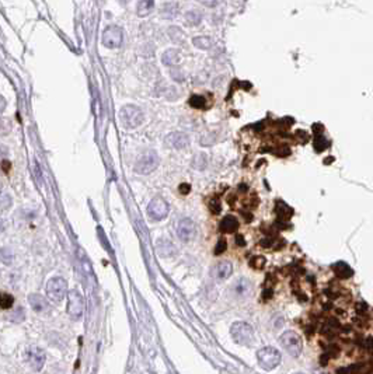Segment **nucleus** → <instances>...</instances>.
Listing matches in <instances>:
<instances>
[{"mask_svg": "<svg viewBox=\"0 0 373 374\" xmlns=\"http://www.w3.org/2000/svg\"><path fill=\"white\" fill-rule=\"evenodd\" d=\"M201 20H202V14L197 10L188 11L185 14V21L188 26H198Z\"/></svg>", "mask_w": 373, "mask_h": 374, "instance_id": "4be33fe9", "label": "nucleus"}, {"mask_svg": "<svg viewBox=\"0 0 373 374\" xmlns=\"http://www.w3.org/2000/svg\"><path fill=\"white\" fill-rule=\"evenodd\" d=\"M67 293V282L63 277H52L50 282L46 283V297L54 303H59L65 298Z\"/></svg>", "mask_w": 373, "mask_h": 374, "instance_id": "423d86ee", "label": "nucleus"}, {"mask_svg": "<svg viewBox=\"0 0 373 374\" xmlns=\"http://www.w3.org/2000/svg\"><path fill=\"white\" fill-rule=\"evenodd\" d=\"M148 213L153 220H163L169 215V205L163 198L156 196L149 203Z\"/></svg>", "mask_w": 373, "mask_h": 374, "instance_id": "1a4fd4ad", "label": "nucleus"}, {"mask_svg": "<svg viewBox=\"0 0 373 374\" xmlns=\"http://www.w3.org/2000/svg\"><path fill=\"white\" fill-rule=\"evenodd\" d=\"M274 243H275V240L269 237V239L261 240V241H260V245L264 247V248H269V247H272V245H274Z\"/></svg>", "mask_w": 373, "mask_h": 374, "instance_id": "c756f323", "label": "nucleus"}, {"mask_svg": "<svg viewBox=\"0 0 373 374\" xmlns=\"http://www.w3.org/2000/svg\"><path fill=\"white\" fill-rule=\"evenodd\" d=\"M275 212H276V215H278V217H279L281 220H288V219H291L292 215H293V211H292L291 207L288 206L286 203H284V202H278V203H276Z\"/></svg>", "mask_w": 373, "mask_h": 374, "instance_id": "6ab92c4d", "label": "nucleus"}, {"mask_svg": "<svg viewBox=\"0 0 373 374\" xmlns=\"http://www.w3.org/2000/svg\"><path fill=\"white\" fill-rule=\"evenodd\" d=\"M281 353L278 349L272 346H265L260 349L257 353L258 364L263 367L264 370H274L278 367L281 363Z\"/></svg>", "mask_w": 373, "mask_h": 374, "instance_id": "f257e3e1", "label": "nucleus"}, {"mask_svg": "<svg viewBox=\"0 0 373 374\" xmlns=\"http://www.w3.org/2000/svg\"><path fill=\"white\" fill-rule=\"evenodd\" d=\"M281 346L285 349L286 352L289 353L293 358L300 356L303 350V341L300 336L297 335L295 331H286L284 332L279 338Z\"/></svg>", "mask_w": 373, "mask_h": 374, "instance_id": "f03ea898", "label": "nucleus"}, {"mask_svg": "<svg viewBox=\"0 0 373 374\" xmlns=\"http://www.w3.org/2000/svg\"><path fill=\"white\" fill-rule=\"evenodd\" d=\"M333 271L337 273V276L342 277V279H346V277H351L352 276V269L351 266L345 264V262H337L333 265Z\"/></svg>", "mask_w": 373, "mask_h": 374, "instance_id": "a211bd4d", "label": "nucleus"}, {"mask_svg": "<svg viewBox=\"0 0 373 374\" xmlns=\"http://www.w3.org/2000/svg\"><path fill=\"white\" fill-rule=\"evenodd\" d=\"M265 264H267V260H265V256H263V255H255V256H252L251 260H250V266H251L252 269H255V271L264 269Z\"/></svg>", "mask_w": 373, "mask_h": 374, "instance_id": "5701e85b", "label": "nucleus"}, {"mask_svg": "<svg viewBox=\"0 0 373 374\" xmlns=\"http://www.w3.org/2000/svg\"><path fill=\"white\" fill-rule=\"evenodd\" d=\"M161 62L166 66H176L180 62V54H178V51H176V49L166 51L163 56H161Z\"/></svg>", "mask_w": 373, "mask_h": 374, "instance_id": "f3484780", "label": "nucleus"}, {"mask_svg": "<svg viewBox=\"0 0 373 374\" xmlns=\"http://www.w3.org/2000/svg\"><path fill=\"white\" fill-rule=\"evenodd\" d=\"M84 311V298L79 290H71L67 293V307L66 313L72 320H80Z\"/></svg>", "mask_w": 373, "mask_h": 374, "instance_id": "20e7f679", "label": "nucleus"}, {"mask_svg": "<svg viewBox=\"0 0 373 374\" xmlns=\"http://www.w3.org/2000/svg\"><path fill=\"white\" fill-rule=\"evenodd\" d=\"M178 190H180V192H181L182 195H186V194H188V192L191 191V185L181 184V185H180V188H178Z\"/></svg>", "mask_w": 373, "mask_h": 374, "instance_id": "473e14b6", "label": "nucleus"}, {"mask_svg": "<svg viewBox=\"0 0 373 374\" xmlns=\"http://www.w3.org/2000/svg\"><path fill=\"white\" fill-rule=\"evenodd\" d=\"M233 293L236 294L237 297H247L248 294L251 293V283L244 277L237 279L236 282L233 283Z\"/></svg>", "mask_w": 373, "mask_h": 374, "instance_id": "ddd939ff", "label": "nucleus"}, {"mask_svg": "<svg viewBox=\"0 0 373 374\" xmlns=\"http://www.w3.org/2000/svg\"><path fill=\"white\" fill-rule=\"evenodd\" d=\"M13 304H14V297H13L11 294H9V293H3L2 297H0V306H2V309L3 310L11 309Z\"/></svg>", "mask_w": 373, "mask_h": 374, "instance_id": "393cba45", "label": "nucleus"}, {"mask_svg": "<svg viewBox=\"0 0 373 374\" xmlns=\"http://www.w3.org/2000/svg\"><path fill=\"white\" fill-rule=\"evenodd\" d=\"M192 42H194V45H195L197 48L205 49V51L211 48V45H212V41H211V38H208V37H197V38L192 39Z\"/></svg>", "mask_w": 373, "mask_h": 374, "instance_id": "b1692460", "label": "nucleus"}, {"mask_svg": "<svg viewBox=\"0 0 373 374\" xmlns=\"http://www.w3.org/2000/svg\"><path fill=\"white\" fill-rule=\"evenodd\" d=\"M329 147V141L325 139V136L321 133H317L314 137V150L317 153H321Z\"/></svg>", "mask_w": 373, "mask_h": 374, "instance_id": "412c9836", "label": "nucleus"}, {"mask_svg": "<svg viewBox=\"0 0 373 374\" xmlns=\"http://www.w3.org/2000/svg\"><path fill=\"white\" fill-rule=\"evenodd\" d=\"M121 122L125 128L133 129L143 124V112L142 109L135 105H125L121 108V114H120Z\"/></svg>", "mask_w": 373, "mask_h": 374, "instance_id": "39448f33", "label": "nucleus"}, {"mask_svg": "<svg viewBox=\"0 0 373 374\" xmlns=\"http://www.w3.org/2000/svg\"><path fill=\"white\" fill-rule=\"evenodd\" d=\"M219 228L222 233H226V234H230V233H235L237 228H239V220H237L236 217L231 216H226L225 219H222V222L219 224Z\"/></svg>", "mask_w": 373, "mask_h": 374, "instance_id": "dca6fc26", "label": "nucleus"}, {"mask_svg": "<svg viewBox=\"0 0 373 374\" xmlns=\"http://www.w3.org/2000/svg\"><path fill=\"white\" fill-rule=\"evenodd\" d=\"M177 234H178L180 240L184 241V243L191 241L195 237V234H197V226H195V223L192 222L191 219H188V217L181 219L178 222V226H177Z\"/></svg>", "mask_w": 373, "mask_h": 374, "instance_id": "9d476101", "label": "nucleus"}, {"mask_svg": "<svg viewBox=\"0 0 373 374\" xmlns=\"http://www.w3.org/2000/svg\"><path fill=\"white\" fill-rule=\"evenodd\" d=\"M9 167H10V164H9V161H3V170H5V173H9Z\"/></svg>", "mask_w": 373, "mask_h": 374, "instance_id": "f704fd0d", "label": "nucleus"}, {"mask_svg": "<svg viewBox=\"0 0 373 374\" xmlns=\"http://www.w3.org/2000/svg\"><path fill=\"white\" fill-rule=\"evenodd\" d=\"M209 209L214 215H219L220 211H222V205H220V201L218 198H212L211 202H209Z\"/></svg>", "mask_w": 373, "mask_h": 374, "instance_id": "cd10ccee", "label": "nucleus"}, {"mask_svg": "<svg viewBox=\"0 0 373 374\" xmlns=\"http://www.w3.org/2000/svg\"><path fill=\"white\" fill-rule=\"evenodd\" d=\"M227 248V243H226L225 239H220L218 243H216V247H215V255H220L223 254Z\"/></svg>", "mask_w": 373, "mask_h": 374, "instance_id": "c85d7f7f", "label": "nucleus"}, {"mask_svg": "<svg viewBox=\"0 0 373 374\" xmlns=\"http://www.w3.org/2000/svg\"><path fill=\"white\" fill-rule=\"evenodd\" d=\"M166 143L170 147H173V149L180 150V149H185L188 146L190 139L182 132H173V133H170V135L166 137Z\"/></svg>", "mask_w": 373, "mask_h": 374, "instance_id": "f8f14e48", "label": "nucleus"}, {"mask_svg": "<svg viewBox=\"0 0 373 374\" xmlns=\"http://www.w3.org/2000/svg\"><path fill=\"white\" fill-rule=\"evenodd\" d=\"M190 105L194 108H203L205 107V98L202 96H192L190 98Z\"/></svg>", "mask_w": 373, "mask_h": 374, "instance_id": "bb28decb", "label": "nucleus"}, {"mask_svg": "<svg viewBox=\"0 0 373 374\" xmlns=\"http://www.w3.org/2000/svg\"><path fill=\"white\" fill-rule=\"evenodd\" d=\"M153 0H139V3H137V14L141 17L150 14V11L153 10Z\"/></svg>", "mask_w": 373, "mask_h": 374, "instance_id": "aec40b11", "label": "nucleus"}, {"mask_svg": "<svg viewBox=\"0 0 373 374\" xmlns=\"http://www.w3.org/2000/svg\"><path fill=\"white\" fill-rule=\"evenodd\" d=\"M231 338L240 345H251L254 341V330L244 321H237L230 328Z\"/></svg>", "mask_w": 373, "mask_h": 374, "instance_id": "7ed1b4c3", "label": "nucleus"}, {"mask_svg": "<svg viewBox=\"0 0 373 374\" xmlns=\"http://www.w3.org/2000/svg\"><path fill=\"white\" fill-rule=\"evenodd\" d=\"M28 303L33 307L34 311H37V313H44L50 307L48 301L41 294H30L28 296Z\"/></svg>", "mask_w": 373, "mask_h": 374, "instance_id": "2eb2a0df", "label": "nucleus"}, {"mask_svg": "<svg viewBox=\"0 0 373 374\" xmlns=\"http://www.w3.org/2000/svg\"><path fill=\"white\" fill-rule=\"evenodd\" d=\"M299 374H302V373H299Z\"/></svg>", "mask_w": 373, "mask_h": 374, "instance_id": "c9c22d12", "label": "nucleus"}, {"mask_svg": "<svg viewBox=\"0 0 373 374\" xmlns=\"http://www.w3.org/2000/svg\"><path fill=\"white\" fill-rule=\"evenodd\" d=\"M28 363L31 366L34 371H39L42 370L45 364V353L42 349L37 346H33L28 349Z\"/></svg>", "mask_w": 373, "mask_h": 374, "instance_id": "9b49d317", "label": "nucleus"}, {"mask_svg": "<svg viewBox=\"0 0 373 374\" xmlns=\"http://www.w3.org/2000/svg\"><path fill=\"white\" fill-rule=\"evenodd\" d=\"M235 243H236L239 247H244V245H246V240H244V237H243L242 234H237L236 239H235Z\"/></svg>", "mask_w": 373, "mask_h": 374, "instance_id": "2f4dec72", "label": "nucleus"}, {"mask_svg": "<svg viewBox=\"0 0 373 374\" xmlns=\"http://www.w3.org/2000/svg\"><path fill=\"white\" fill-rule=\"evenodd\" d=\"M233 273V265L229 261H222L214 268V276L218 279H227Z\"/></svg>", "mask_w": 373, "mask_h": 374, "instance_id": "4468645a", "label": "nucleus"}, {"mask_svg": "<svg viewBox=\"0 0 373 374\" xmlns=\"http://www.w3.org/2000/svg\"><path fill=\"white\" fill-rule=\"evenodd\" d=\"M159 166V156L157 153L153 150H149V152L143 153L141 157L137 158L136 164H135V171L137 174H150L153 173L154 170Z\"/></svg>", "mask_w": 373, "mask_h": 374, "instance_id": "0eeeda50", "label": "nucleus"}, {"mask_svg": "<svg viewBox=\"0 0 373 374\" xmlns=\"http://www.w3.org/2000/svg\"><path fill=\"white\" fill-rule=\"evenodd\" d=\"M169 35H170V38L174 41V42H180V41H184V33H182L180 28L177 27H171L169 30Z\"/></svg>", "mask_w": 373, "mask_h": 374, "instance_id": "a878e982", "label": "nucleus"}, {"mask_svg": "<svg viewBox=\"0 0 373 374\" xmlns=\"http://www.w3.org/2000/svg\"><path fill=\"white\" fill-rule=\"evenodd\" d=\"M124 41V34L122 30L116 26H110L105 28L104 34H103V43L104 46L110 49L120 48Z\"/></svg>", "mask_w": 373, "mask_h": 374, "instance_id": "6e6552de", "label": "nucleus"}, {"mask_svg": "<svg viewBox=\"0 0 373 374\" xmlns=\"http://www.w3.org/2000/svg\"><path fill=\"white\" fill-rule=\"evenodd\" d=\"M199 3H202L206 7H215V6L219 3V0H198Z\"/></svg>", "mask_w": 373, "mask_h": 374, "instance_id": "7c9ffc66", "label": "nucleus"}, {"mask_svg": "<svg viewBox=\"0 0 373 374\" xmlns=\"http://www.w3.org/2000/svg\"><path fill=\"white\" fill-rule=\"evenodd\" d=\"M263 296L265 300H267V298H271L272 297V290H271V289H269V290H264Z\"/></svg>", "mask_w": 373, "mask_h": 374, "instance_id": "72a5a7b5", "label": "nucleus"}]
</instances>
